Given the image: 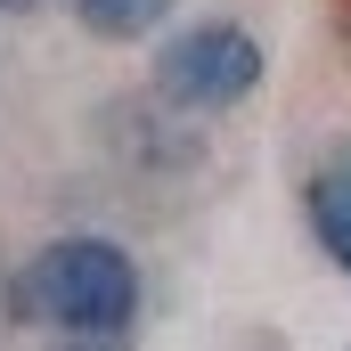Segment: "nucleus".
<instances>
[{"mask_svg":"<svg viewBox=\"0 0 351 351\" xmlns=\"http://www.w3.org/2000/svg\"><path fill=\"white\" fill-rule=\"evenodd\" d=\"M139 302V262L114 237H49L16 269V311L49 335H131Z\"/></svg>","mask_w":351,"mask_h":351,"instance_id":"1","label":"nucleus"},{"mask_svg":"<svg viewBox=\"0 0 351 351\" xmlns=\"http://www.w3.org/2000/svg\"><path fill=\"white\" fill-rule=\"evenodd\" d=\"M269 74V49L237 16H196L156 49V90L188 114H237Z\"/></svg>","mask_w":351,"mask_h":351,"instance_id":"2","label":"nucleus"},{"mask_svg":"<svg viewBox=\"0 0 351 351\" xmlns=\"http://www.w3.org/2000/svg\"><path fill=\"white\" fill-rule=\"evenodd\" d=\"M302 221H311L319 254L351 278V139L311 164V180H302Z\"/></svg>","mask_w":351,"mask_h":351,"instance_id":"3","label":"nucleus"},{"mask_svg":"<svg viewBox=\"0 0 351 351\" xmlns=\"http://www.w3.org/2000/svg\"><path fill=\"white\" fill-rule=\"evenodd\" d=\"M172 16V0H74V25L90 41H147Z\"/></svg>","mask_w":351,"mask_h":351,"instance_id":"4","label":"nucleus"},{"mask_svg":"<svg viewBox=\"0 0 351 351\" xmlns=\"http://www.w3.org/2000/svg\"><path fill=\"white\" fill-rule=\"evenodd\" d=\"M58 351H131V335H58Z\"/></svg>","mask_w":351,"mask_h":351,"instance_id":"5","label":"nucleus"},{"mask_svg":"<svg viewBox=\"0 0 351 351\" xmlns=\"http://www.w3.org/2000/svg\"><path fill=\"white\" fill-rule=\"evenodd\" d=\"M0 8H8V16H33V8H41V0H0Z\"/></svg>","mask_w":351,"mask_h":351,"instance_id":"6","label":"nucleus"},{"mask_svg":"<svg viewBox=\"0 0 351 351\" xmlns=\"http://www.w3.org/2000/svg\"><path fill=\"white\" fill-rule=\"evenodd\" d=\"M343 41H351V0H343Z\"/></svg>","mask_w":351,"mask_h":351,"instance_id":"7","label":"nucleus"}]
</instances>
